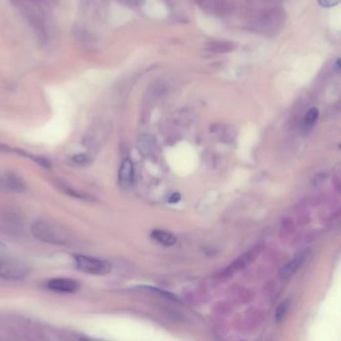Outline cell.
I'll return each mask as SVG.
<instances>
[{"instance_id":"obj_1","label":"cell","mask_w":341,"mask_h":341,"mask_svg":"<svg viewBox=\"0 0 341 341\" xmlns=\"http://www.w3.org/2000/svg\"><path fill=\"white\" fill-rule=\"evenodd\" d=\"M31 232L38 240L55 245L64 244L67 238L64 231L46 221H36L31 226Z\"/></svg>"},{"instance_id":"obj_2","label":"cell","mask_w":341,"mask_h":341,"mask_svg":"<svg viewBox=\"0 0 341 341\" xmlns=\"http://www.w3.org/2000/svg\"><path fill=\"white\" fill-rule=\"evenodd\" d=\"M73 258L76 268L82 272L93 275H104L111 271V264L107 260L83 254H75Z\"/></svg>"},{"instance_id":"obj_3","label":"cell","mask_w":341,"mask_h":341,"mask_svg":"<svg viewBox=\"0 0 341 341\" xmlns=\"http://www.w3.org/2000/svg\"><path fill=\"white\" fill-rule=\"evenodd\" d=\"M29 268L22 261L0 257V278L7 280H20L28 275Z\"/></svg>"},{"instance_id":"obj_4","label":"cell","mask_w":341,"mask_h":341,"mask_svg":"<svg viewBox=\"0 0 341 341\" xmlns=\"http://www.w3.org/2000/svg\"><path fill=\"white\" fill-rule=\"evenodd\" d=\"M47 288L61 293H74L79 288V283L70 278H53L50 279L47 284Z\"/></svg>"},{"instance_id":"obj_5","label":"cell","mask_w":341,"mask_h":341,"mask_svg":"<svg viewBox=\"0 0 341 341\" xmlns=\"http://www.w3.org/2000/svg\"><path fill=\"white\" fill-rule=\"evenodd\" d=\"M119 185L123 189H129L133 183V164L129 158H126L121 163L119 174Z\"/></svg>"},{"instance_id":"obj_6","label":"cell","mask_w":341,"mask_h":341,"mask_svg":"<svg viewBox=\"0 0 341 341\" xmlns=\"http://www.w3.org/2000/svg\"><path fill=\"white\" fill-rule=\"evenodd\" d=\"M310 253V250L309 249H306V250H303L301 252L298 253L296 256L287 264L285 265L281 271H280V277L282 279H285V278H288L289 276H291L293 273L296 272V270L300 267V265L303 264V262L305 261V259L307 258V256L309 255Z\"/></svg>"},{"instance_id":"obj_7","label":"cell","mask_w":341,"mask_h":341,"mask_svg":"<svg viewBox=\"0 0 341 341\" xmlns=\"http://www.w3.org/2000/svg\"><path fill=\"white\" fill-rule=\"evenodd\" d=\"M207 50L216 53H227L234 49V45L228 41H212L206 45Z\"/></svg>"},{"instance_id":"obj_8","label":"cell","mask_w":341,"mask_h":341,"mask_svg":"<svg viewBox=\"0 0 341 341\" xmlns=\"http://www.w3.org/2000/svg\"><path fill=\"white\" fill-rule=\"evenodd\" d=\"M151 237L166 246H171L176 243V237L174 235L161 230H153L151 232Z\"/></svg>"},{"instance_id":"obj_9","label":"cell","mask_w":341,"mask_h":341,"mask_svg":"<svg viewBox=\"0 0 341 341\" xmlns=\"http://www.w3.org/2000/svg\"><path fill=\"white\" fill-rule=\"evenodd\" d=\"M289 306H290V301L287 299V300H284L282 303H280L278 305V307L276 308L275 318H276L277 322H280L282 319L285 317V315L289 309Z\"/></svg>"},{"instance_id":"obj_10","label":"cell","mask_w":341,"mask_h":341,"mask_svg":"<svg viewBox=\"0 0 341 341\" xmlns=\"http://www.w3.org/2000/svg\"><path fill=\"white\" fill-rule=\"evenodd\" d=\"M5 183L7 184V187H9L10 189L15 190V191L22 190L24 188L23 183L21 182L20 180H18L15 176H7L5 178Z\"/></svg>"},{"instance_id":"obj_11","label":"cell","mask_w":341,"mask_h":341,"mask_svg":"<svg viewBox=\"0 0 341 341\" xmlns=\"http://www.w3.org/2000/svg\"><path fill=\"white\" fill-rule=\"evenodd\" d=\"M318 115H319V111L317 108L313 107L311 109H309L305 115V118H304V123L306 126H311L315 123V121L317 120L318 118Z\"/></svg>"},{"instance_id":"obj_12","label":"cell","mask_w":341,"mask_h":341,"mask_svg":"<svg viewBox=\"0 0 341 341\" xmlns=\"http://www.w3.org/2000/svg\"><path fill=\"white\" fill-rule=\"evenodd\" d=\"M73 162L77 164H87L89 163V157L86 154H77L72 157Z\"/></svg>"},{"instance_id":"obj_13","label":"cell","mask_w":341,"mask_h":341,"mask_svg":"<svg viewBox=\"0 0 341 341\" xmlns=\"http://www.w3.org/2000/svg\"><path fill=\"white\" fill-rule=\"evenodd\" d=\"M340 0H318L319 4L323 7H333L339 3Z\"/></svg>"},{"instance_id":"obj_14","label":"cell","mask_w":341,"mask_h":341,"mask_svg":"<svg viewBox=\"0 0 341 341\" xmlns=\"http://www.w3.org/2000/svg\"><path fill=\"white\" fill-rule=\"evenodd\" d=\"M180 199V196H179V194H177V193H175V194H172L171 195V197H170V199H169V202H173V203H175V202H177L178 200Z\"/></svg>"},{"instance_id":"obj_15","label":"cell","mask_w":341,"mask_h":341,"mask_svg":"<svg viewBox=\"0 0 341 341\" xmlns=\"http://www.w3.org/2000/svg\"><path fill=\"white\" fill-rule=\"evenodd\" d=\"M336 67L339 69L340 68V59H337L336 61Z\"/></svg>"},{"instance_id":"obj_16","label":"cell","mask_w":341,"mask_h":341,"mask_svg":"<svg viewBox=\"0 0 341 341\" xmlns=\"http://www.w3.org/2000/svg\"><path fill=\"white\" fill-rule=\"evenodd\" d=\"M4 247H5L4 243H3V242H1V241H0V249H1V248H4Z\"/></svg>"}]
</instances>
